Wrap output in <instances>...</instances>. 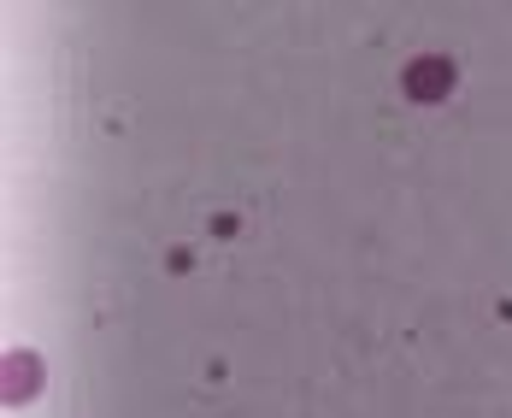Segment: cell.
Wrapping results in <instances>:
<instances>
[{
	"label": "cell",
	"mask_w": 512,
	"mask_h": 418,
	"mask_svg": "<svg viewBox=\"0 0 512 418\" xmlns=\"http://www.w3.org/2000/svg\"><path fill=\"white\" fill-rule=\"evenodd\" d=\"M448 77H454V71H448V59H418V65L407 71V89H412V95H424V101H436V95L448 89Z\"/></svg>",
	"instance_id": "obj_1"
}]
</instances>
